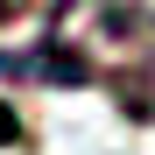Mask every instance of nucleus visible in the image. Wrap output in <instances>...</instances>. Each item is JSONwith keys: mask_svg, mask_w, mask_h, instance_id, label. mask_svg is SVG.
<instances>
[{"mask_svg": "<svg viewBox=\"0 0 155 155\" xmlns=\"http://www.w3.org/2000/svg\"><path fill=\"white\" fill-rule=\"evenodd\" d=\"M0 78H49V85H92V57H78L71 42H35L21 57L0 64Z\"/></svg>", "mask_w": 155, "mask_h": 155, "instance_id": "obj_1", "label": "nucleus"}, {"mask_svg": "<svg viewBox=\"0 0 155 155\" xmlns=\"http://www.w3.org/2000/svg\"><path fill=\"white\" fill-rule=\"evenodd\" d=\"M21 7H28V0H0V21H14V14H21Z\"/></svg>", "mask_w": 155, "mask_h": 155, "instance_id": "obj_2", "label": "nucleus"}, {"mask_svg": "<svg viewBox=\"0 0 155 155\" xmlns=\"http://www.w3.org/2000/svg\"><path fill=\"white\" fill-rule=\"evenodd\" d=\"M0 141H14V120H7V113H0Z\"/></svg>", "mask_w": 155, "mask_h": 155, "instance_id": "obj_3", "label": "nucleus"}]
</instances>
